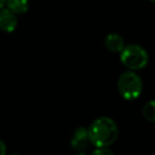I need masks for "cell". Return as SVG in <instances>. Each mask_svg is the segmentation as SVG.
I'll use <instances>...</instances> for the list:
<instances>
[{
    "label": "cell",
    "mask_w": 155,
    "mask_h": 155,
    "mask_svg": "<svg viewBox=\"0 0 155 155\" xmlns=\"http://www.w3.org/2000/svg\"><path fill=\"white\" fill-rule=\"evenodd\" d=\"M118 133L116 122L108 117H100L96 119L88 127L91 143H93L96 148L113 144L118 137Z\"/></svg>",
    "instance_id": "6da1fadb"
},
{
    "label": "cell",
    "mask_w": 155,
    "mask_h": 155,
    "mask_svg": "<svg viewBox=\"0 0 155 155\" xmlns=\"http://www.w3.org/2000/svg\"><path fill=\"white\" fill-rule=\"evenodd\" d=\"M7 5L11 11H13L17 15L26 13L29 10L28 0H8Z\"/></svg>",
    "instance_id": "52a82bcc"
},
{
    "label": "cell",
    "mask_w": 155,
    "mask_h": 155,
    "mask_svg": "<svg viewBox=\"0 0 155 155\" xmlns=\"http://www.w3.org/2000/svg\"><path fill=\"white\" fill-rule=\"evenodd\" d=\"M91 154H106V155H112L113 154V151L110 150V149H107V147H99V148H97L96 150L93 151V153Z\"/></svg>",
    "instance_id": "9c48e42d"
},
{
    "label": "cell",
    "mask_w": 155,
    "mask_h": 155,
    "mask_svg": "<svg viewBox=\"0 0 155 155\" xmlns=\"http://www.w3.org/2000/svg\"><path fill=\"white\" fill-rule=\"evenodd\" d=\"M7 2H8V0H1V1H0V8H1V9H3V8H5V5H7Z\"/></svg>",
    "instance_id": "8fae6325"
},
{
    "label": "cell",
    "mask_w": 155,
    "mask_h": 155,
    "mask_svg": "<svg viewBox=\"0 0 155 155\" xmlns=\"http://www.w3.org/2000/svg\"><path fill=\"white\" fill-rule=\"evenodd\" d=\"M118 91L125 100H135L142 93V81L133 71H125L119 77Z\"/></svg>",
    "instance_id": "7a4b0ae2"
},
{
    "label": "cell",
    "mask_w": 155,
    "mask_h": 155,
    "mask_svg": "<svg viewBox=\"0 0 155 155\" xmlns=\"http://www.w3.org/2000/svg\"><path fill=\"white\" fill-rule=\"evenodd\" d=\"M142 115L146 120L150 122H155V100L147 102L142 108Z\"/></svg>",
    "instance_id": "ba28073f"
},
{
    "label": "cell",
    "mask_w": 155,
    "mask_h": 155,
    "mask_svg": "<svg viewBox=\"0 0 155 155\" xmlns=\"http://www.w3.org/2000/svg\"><path fill=\"white\" fill-rule=\"evenodd\" d=\"M89 142H91V139H89L88 129H85V127H78V129H75V131L73 132L70 139V143L72 149H74L77 151L84 150L88 146Z\"/></svg>",
    "instance_id": "277c9868"
},
{
    "label": "cell",
    "mask_w": 155,
    "mask_h": 155,
    "mask_svg": "<svg viewBox=\"0 0 155 155\" xmlns=\"http://www.w3.org/2000/svg\"><path fill=\"white\" fill-rule=\"evenodd\" d=\"M104 45L112 52H121L124 49V41L117 33H110L104 39Z\"/></svg>",
    "instance_id": "8992f818"
},
{
    "label": "cell",
    "mask_w": 155,
    "mask_h": 155,
    "mask_svg": "<svg viewBox=\"0 0 155 155\" xmlns=\"http://www.w3.org/2000/svg\"><path fill=\"white\" fill-rule=\"evenodd\" d=\"M16 14L8 8V9H1L0 12V28L1 30L7 33L13 32L17 26V19Z\"/></svg>",
    "instance_id": "5b68a950"
},
{
    "label": "cell",
    "mask_w": 155,
    "mask_h": 155,
    "mask_svg": "<svg viewBox=\"0 0 155 155\" xmlns=\"http://www.w3.org/2000/svg\"><path fill=\"white\" fill-rule=\"evenodd\" d=\"M150 1H152V2H155V0H150Z\"/></svg>",
    "instance_id": "7c38bea8"
},
{
    "label": "cell",
    "mask_w": 155,
    "mask_h": 155,
    "mask_svg": "<svg viewBox=\"0 0 155 155\" xmlns=\"http://www.w3.org/2000/svg\"><path fill=\"white\" fill-rule=\"evenodd\" d=\"M121 63L130 70H139L148 64L149 56L147 51L139 45H127L121 51Z\"/></svg>",
    "instance_id": "3957f363"
},
{
    "label": "cell",
    "mask_w": 155,
    "mask_h": 155,
    "mask_svg": "<svg viewBox=\"0 0 155 155\" xmlns=\"http://www.w3.org/2000/svg\"><path fill=\"white\" fill-rule=\"evenodd\" d=\"M0 149H1V155H5V144L2 140L0 141Z\"/></svg>",
    "instance_id": "30bf717a"
}]
</instances>
